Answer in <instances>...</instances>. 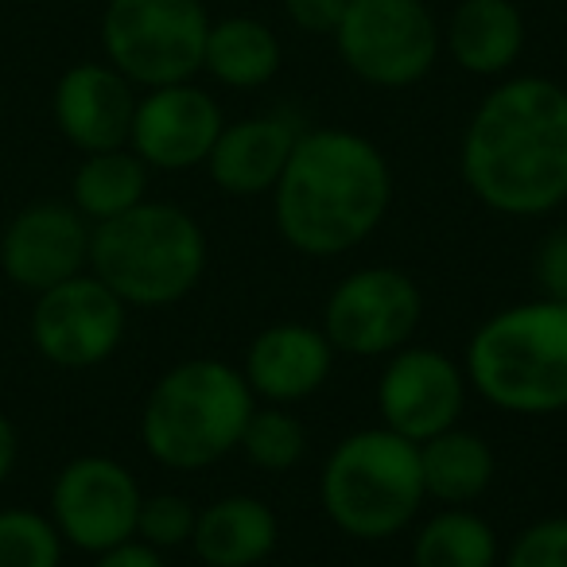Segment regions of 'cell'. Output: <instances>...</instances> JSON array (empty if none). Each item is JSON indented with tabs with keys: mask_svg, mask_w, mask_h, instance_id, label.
I'll return each instance as SVG.
<instances>
[{
	"mask_svg": "<svg viewBox=\"0 0 567 567\" xmlns=\"http://www.w3.org/2000/svg\"><path fill=\"white\" fill-rule=\"evenodd\" d=\"M471 195L509 218H540L567 198V90L520 74L482 97L458 148Z\"/></svg>",
	"mask_w": 567,
	"mask_h": 567,
	"instance_id": "1",
	"label": "cell"
},
{
	"mask_svg": "<svg viewBox=\"0 0 567 567\" xmlns=\"http://www.w3.org/2000/svg\"><path fill=\"white\" fill-rule=\"evenodd\" d=\"M393 175L381 148L350 128H303L272 187L280 237L308 257H339L381 226Z\"/></svg>",
	"mask_w": 567,
	"mask_h": 567,
	"instance_id": "2",
	"label": "cell"
},
{
	"mask_svg": "<svg viewBox=\"0 0 567 567\" xmlns=\"http://www.w3.org/2000/svg\"><path fill=\"white\" fill-rule=\"evenodd\" d=\"M252 412L257 396L245 373L218 358H195L152 385L141 416V443L159 466L198 471L241 443Z\"/></svg>",
	"mask_w": 567,
	"mask_h": 567,
	"instance_id": "3",
	"label": "cell"
},
{
	"mask_svg": "<svg viewBox=\"0 0 567 567\" xmlns=\"http://www.w3.org/2000/svg\"><path fill=\"white\" fill-rule=\"evenodd\" d=\"M206 268V237L187 210L172 203H136L97 221L90 234V272L121 296L125 308L179 303Z\"/></svg>",
	"mask_w": 567,
	"mask_h": 567,
	"instance_id": "4",
	"label": "cell"
},
{
	"mask_svg": "<svg viewBox=\"0 0 567 567\" xmlns=\"http://www.w3.org/2000/svg\"><path fill=\"white\" fill-rule=\"evenodd\" d=\"M466 378L517 416L567 409V303L533 300L486 319L466 347Z\"/></svg>",
	"mask_w": 567,
	"mask_h": 567,
	"instance_id": "5",
	"label": "cell"
},
{
	"mask_svg": "<svg viewBox=\"0 0 567 567\" xmlns=\"http://www.w3.org/2000/svg\"><path fill=\"white\" fill-rule=\"evenodd\" d=\"M319 497L334 525L354 540H385L409 528L424 502L420 447L389 427L354 432L331 451Z\"/></svg>",
	"mask_w": 567,
	"mask_h": 567,
	"instance_id": "6",
	"label": "cell"
},
{
	"mask_svg": "<svg viewBox=\"0 0 567 567\" xmlns=\"http://www.w3.org/2000/svg\"><path fill=\"white\" fill-rule=\"evenodd\" d=\"M206 32L210 17L203 0H110L102 12L105 63L144 90L195 79Z\"/></svg>",
	"mask_w": 567,
	"mask_h": 567,
	"instance_id": "7",
	"label": "cell"
},
{
	"mask_svg": "<svg viewBox=\"0 0 567 567\" xmlns=\"http://www.w3.org/2000/svg\"><path fill=\"white\" fill-rule=\"evenodd\" d=\"M440 24L424 0H350L334 28L339 59L381 90L416 86L440 59Z\"/></svg>",
	"mask_w": 567,
	"mask_h": 567,
	"instance_id": "8",
	"label": "cell"
},
{
	"mask_svg": "<svg viewBox=\"0 0 567 567\" xmlns=\"http://www.w3.org/2000/svg\"><path fill=\"white\" fill-rule=\"evenodd\" d=\"M125 303L94 272H79L35 296L28 334L59 370H90L117 354L125 339Z\"/></svg>",
	"mask_w": 567,
	"mask_h": 567,
	"instance_id": "9",
	"label": "cell"
},
{
	"mask_svg": "<svg viewBox=\"0 0 567 567\" xmlns=\"http://www.w3.org/2000/svg\"><path fill=\"white\" fill-rule=\"evenodd\" d=\"M420 288L401 268H358L331 292L323 308V334L339 354H396L416 334Z\"/></svg>",
	"mask_w": 567,
	"mask_h": 567,
	"instance_id": "10",
	"label": "cell"
},
{
	"mask_svg": "<svg viewBox=\"0 0 567 567\" xmlns=\"http://www.w3.org/2000/svg\"><path fill=\"white\" fill-rule=\"evenodd\" d=\"M141 502L144 494L128 466L105 455H82L55 474L51 520H55L63 544L102 556L136 536Z\"/></svg>",
	"mask_w": 567,
	"mask_h": 567,
	"instance_id": "11",
	"label": "cell"
},
{
	"mask_svg": "<svg viewBox=\"0 0 567 567\" xmlns=\"http://www.w3.org/2000/svg\"><path fill=\"white\" fill-rule=\"evenodd\" d=\"M90 226L71 203H32L0 229V272L24 292H48L90 265Z\"/></svg>",
	"mask_w": 567,
	"mask_h": 567,
	"instance_id": "12",
	"label": "cell"
},
{
	"mask_svg": "<svg viewBox=\"0 0 567 567\" xmlns=\"http://www.w3.org/2000/svg\"><path fill=\"white\" fill-rule=\"evenodd\" d=\"M466 381L447 354L432 347H401L389 358L378 385V409L385 427L412 443L455 427L463 416Z\"/></svg>",
	"mask_w": 567,
	"mask_h": 567,
	"instance_id": "13",
	"label": "cell"
},
{
	"mask_svg": "<svg viewBox=\"0 0 567 567\" xmlns=\"http://www.w3.org/2000/svg\"><path fill=\"white\" fill-rule=\"evenodd\" d=\"M221 128L226 121H221L218 102L190 82H175V86H156L136 97L128 148L159 172H187V167L206 164Z\"/></svg>",
	"mask_w": 567,
	"mask_h": 567,
	"instance_id": "14",
	"label": "cell"
},
{
	"mask_svg": "<svg viewBox=\"0 0 567 567\" xmlns=\"http://www.w3.org/2000/svg\"><path fill=\"white\" fill-rule=\"evenodd\" d=\"M55 125L79 152L128 148L136 94L133 82L110 63H74L55 82Z\"/></svg>",
	"mask_w": 567,
	"mask_h": 567,
	"instance_id": "15",
	"label": "cell"
},
{
	"mask_svg": "<svg viewBox=\"0 0 567 567\" xmlns=\"http://www.w3.org/2000/svg\"><path fill=\"white\" fill-rule=\"evenodd\" d=\"M334 347L319 327L308 323H276L252 339L245 354V381L252 396L272 404H296L319 393L331 378Z\"/></svg>",
	"mask_w": 567,
	"mask_h": 567,
	"instance_id": "16",
	"label": "cell"
},
{
	"mask_svg": "<svg viewBox=\"0 0 567 567\" xmlns=\"http://www.w3.org/2000/svg\"><path fill=\"white\" fill-rule=\"evenodd\" d=\"M300 133L303 128L284 113H265V117H245L237 125H226L206 156L210 179L237 198L272 190Z\"/></svg>",
	"mask_w": 567,
	"mask_h": 567,
	"instance_id": "17",
	"label": "cell"
},
{
	"mask_svg": "<svg viewBox=\"0 0 567 567\" xmlns=\"http://www.w3.org/2000/svg\"><path fill=\"white\" fill-rule=\"evenodd\" d=\"M276 525L272 509L257 497H221V502L206 505L195 520V556L206 567H252L276 548Z\"/></svg>",
	"mask_w": 567,
	"mask_h": 567,
	"instance_id": "18",
	"label": "cell"
},
{
	"mask_svg": "<svg viewBox=\"0 0 567 567\" xmlns=\"http://www.w3.org/2000/svg\"><path fill=\"white\" fill-rule=\"evenodd\" d=\"M525 48V20L513 0H458L447 20V51L466 74H505Z\"/></svg>",
	"mask_w": 567,
	"mask_h": 567,
	"instance_id": "19",
	"label": "cell"
},
{
	"mask_svg": "<svg viewBox=\"0 0 567 567\" xmlns=\"http://www.w3.org/2000/svg\"><path fill=\"white\" fill-rule=\"evenodd\" d=\"M203 71L229 90H257L280 71V40L252 17H226L206 32Z\"/></svg>",
	"mask_w": 567,
	"mask_h": 567,
	"instance_id": "20",
	"label": "cell"
},
{
	"mask_svg": "<svg viewBox=\"0 0 567 567\" xmlns=\"http://www.w3.org/2000/svg\"><path fill=\"white\" fill-rule=\"evenodd\" d=\"M420 447V474H424V494L440 497L447 505H466L486 494L494 478V451L474 432H447L416 443Z\"/></svg>",
	"mask_w": 567,
	"mask_h": 567,
	"instance_id": "21",
	"label": "cell"
},
{
	"mask_svg": "<svg viewBox=\"0 0 567 567\" xmlns=\"http://www.w3.org/2000/svg\"><path fill=\"white\" fill-rule=\"evenodd\" d=\"M144 190H148V164L133 148L90 152L71 179V206L97 226L144 203Z\"/></svg>",
	"mask_w": 567,
	"mask_h": 567,
	"instance_id": "22",
	"label": "cell"
},
{
	"mask_svg": "<svg viewBox=\"0 0 567 567\" xmlns=\"http://www.w3.org/2000/svg\"><path fill=\"white\" fill-rule=\"evenodd\" d=\"M416 567H494L497 536L478 513L443 509L420 528L412 544Z\"/></svg>",
	"mask_w": 567,
	"mask_h": 567,
	"instance_id": "23",
	"label": "cell"
},
{
	"mask_svg": "<svg viewBox=\"0 0 567 567\" xmlns=\"http://www.w3.org/2000/svg\"><path fill=\"white\" fill-rule=\"evenodd\" d=\"M63 536L35 509H0V567H59Z\"/></svg>",
	"mask_w": 567,
	"mask_h": 567,
	"instance_id": "24",
	"label": "cell"
},
{
	"mask_svg": "<svg viewBox=\"0 0 567 567\" xmlns=\"http://www.w3.org/2000/svg\"><path fill=\"white\" fill-rule=\"evenodd\" d=\"M237 447L245 451L252 466L260 471H288L303 458L308 451V432L296 416H288L284 409H260L249 416L241 432V443Z\"/></svg>",
	"mask_w": 567,
	"mask_h": 567,
	"instance_id": "25",
	"label": "cell"
},
{
	"mask_svg": "<svg viewBox=\"0 0 567 567\" xmlns=\"http://www.w3.org/2000/svg\"><path fill=\"white\" fill-rule=\"evenodd\" d=\"M195 505L179 494H156L141 502V517H136V536L152 548H179L195 533Z\"/></svg>",
	"mask_w": 567,
	"mask_h": 567,
	"instance_id": "26",
	"label": "cell"
},
{
	"mask_svg": "<svg viewBox=\"0 0 567 567\" xmlns=\"http://www.w3.org/2000/svg\"><path fill=\"white\" fill-rule=\"evenodd\" d=\"M505 567H567V517H548L528 525L513 540Z\"/></svg>",
	"mask_w": 567,
	"mask_h": 567,
	"instance_id": "27",
	"label": "cell"
},
{
	"mask_svg": "<svg viewBox=\"0 0 567 567\" xmlns=\"http://www.w3.org/2000/svg\"><path fill=\"white\" fill-rule=\"evenodd\" d=\"M536 284L544 300L567 303V226L551 229L536 249Z\"/></svg>",
	"mask_w": 567,
	"mask_h": 567,
	"instance_id": "28",
	"label": "cell"
},
{
	"mask_svg": "<svg viewBox=\"0 0 567 567\" xmlns=\"http://www.w3.org/2000/svg\"><path fill=\"white\" fill-rule=\"evenodd\" d=\"M350 0H284V12L300 32L308 35H334V28L342 24Z\"/></svg>",
	"mask_w": 567,
	"mask_h": 567,
	"instance_id": "29",
	"label": "cell"
},
{
	"mask_svg": "<svg viewBox=\"0 0 567 567\" xmlns=\"http://www.w3.org/2000/svg\"><path fill=\"white\" fill-rule=\"evenodd\" d=\"M94 567H167V564H164V556H159V548H152V544L125 540V544H117V548L102 551Z\"/></svg>",
	"mask_w": 567,
	"mask_h": 567,
	"instance_id": "30",
	"label": "cell"
},
{
	"mask_svg": "<svg viewBox=\"0 0 567 567\" xmlns=\"http://www.w3.org/2000/svg\"><path fill=\"white\" fill-rule=\"evenodd\" d=\"M17 458H20V432H17V424L0 412V486L17 471Z\"/></svg>",
	"mask_w": 567,
	"mask_h": 567,
	"instance_id": "31",
	"label": "cell"
}]
</instances>
